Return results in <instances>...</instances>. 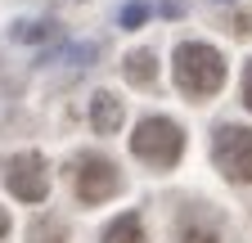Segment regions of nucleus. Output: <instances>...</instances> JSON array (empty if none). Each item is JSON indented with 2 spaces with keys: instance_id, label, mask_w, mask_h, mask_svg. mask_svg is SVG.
Segmentation results:
<instances>
[{
  "instance_id": "1",
  "label": "nucleus",
  "mask_w": 252,
  "mask_h": 243,
  "mask_svg": "<svg viewBox=\"0 0 252 243\" xmlns=\"http://www.w3.org/2000/svg\"><path fill=\"white\" fill-rule=\"evenodd\" d=\"M171 72L189 99H207L225 86V54L207 41H180L171 54Z\"/></svg>"
},
{
  "instance_id": "2",
  "label": "nucleus",
  "mask_w": 252,
  "mask_h": 243,
  "mask_svg": "<svg viewBox=\"0 0 252 243\" xmlns=\"http://www.w3.org/2000/svg\"><path fill=\"white\" fill-rule=\"evenodd\" d=\"M131 153H135L144 167H153V171L176 167L180 153H185V131H180V122L158 117V113H153V117H140L135 131H131Z\"/></svg>"
},
{
  "instance_id": "3",
  "label": "nucleus",
  "mask_w": 252,
  "mask_h": 243,
  "mask_svg": "<svg viewBox=\"0 0 252 243\" xmlns=\"http://www.w3.org/2000/svg\"><path fill=\"white\" fill-rule=\"evenodd\" d=\"M212 162L225 180L252 185V126H234V122L216 126L212 131Z\"/></svg>"
},
{
  "instance_id": "4",
  "label": "nucleus",
  "mask_w": 252,
  "mask_h": 243,
  "mask_svg": "<svg viewBox=\"0 0 252 243\" xmlns=\"http://www.w3.org/2000/svg\"><path fill=\"white\" fill-rule=\"evenodd\" d=\"M0 176H5V189L18 203H45L50 198V167L36 149H18L0 162Z\"/></svg>"
},
{
  "instance_id": "5",
  "label": "nucleus",
  "mask_w": 252,
  "mask_h": 243,
  "mask_svg": "<svg viewBox=\"0 0 252 243\" xmlns=\"http://www.w3.org/2000/svg\"><path fill=\"white\" fill-rule=\"evenodd\" d=\"M117 194H122V171H117V162L104 158V153H86L77 162V198L86 207H99V203H108Z\"/></svg>"
},
{
  "instance_id": "6",
  "label": "nucleus",
  "mask_w": 252,
  "mask_h": 243,
  "mask_svg": "<svg viewBox=\"0 0 252 243\" xmlns=\"http://www.w3.org/2000/svg\"><path fill=\"white\" fill-rule=\"evenodd\" d=\"M122 117H126V108H122V99L113 95V90H99V95L90 99V126H94V135H117Z\"/></svg>"
},
{
  "instance_id": "7",
  "label": "nucleus",
  "mask_w": 252,
  "mask_h": 243,
  "mask_svg": "<svg viewBox=\"0 0 252 243\" xmlns=\"http://www.w3.org/2000/svg\"><path fill=\"white\" fill-rule=\"evenodd\" d=\"M122 72H126V81H131V86L149 90V86L158 81V54H153V50H131V54H126V63H122Z\"/></svg>"
},
{
  "instance_id": "8",
  "label": "nucleus",
  "mask_w": 252,
  "mask_h": 243,
  "mask_svg": "<svg viewBox=\"0 0 252 243\" xmlns=\"http://www.w3.org/2000/svg\"><path fill=\"white\" fill-rule=\"evenodd\" d=\"M104 243H144V221L135 216V212H122L117 221H108Z\"/></svg>"
},
{
  "instance_id": "9",
  "label": "nucleus",
  "mask_w": 252,
  "mask_h": 243,
  "mask_svg": "<svg viewBox=\"0 0 252 243\" xmlns=\"http://www.w3.org/2000/svg\"><path fill=\"white\" fill-rule=\"evenodd\" d=\"M27 243H68V225L59 216H36L27 225Z\"/></svg>"
},
{
  "instance_id": "10",
  "label": "nucleus",
  "mask_w": 252,
  "mask_h": 243,
  "mask_svg": "<svg viewBox=\"0 0 252 243\" xmlns=\"http://www.w3.org/2000/svg\"><path fill=\"white\" fill-rule=\"evenodd\" d=\"M9 36L23 41V45H36V41L59 36V27H54V23H14V32H9Z\"/></svg>"
},
{
  "instance_id": "11",
  "label": "nucleus",
  "mask_w": 252,
  "mask_h": 243,
  "mask_svg": "<svg viewBox=\"0 0 252 243\" xmlns=\"http://www.w3.org/2000/svg\"><path fill=\"white\" fill-rule=\"evenodd\" d=\"M180 243H220L216 225H198L194 216H185L180 221Z\"/></svg>"
},
{
  "instance_id": "12",
  "label": "nucleus",
  "mask_w": 252,
  "mask_h": 243,
  "mask_svg": "<svg viewBox=\"0 0 252 243\" xmlns=\"http://www.w3.org/2000/svg\"><path fill=\"white\" fill-rule=\"evenodd\" d=\"M94 54H99V50H94V45H63L59 54H45L41 59V63H90V59Z\"/></svg>"
},
{
  "instance_id": "13",
  "label": "nucleus",
  "mask_w": 252,
  "mask_h": 243,
  "mask_svg": "<svg viewBox=\"0 0 252 243\" xmlns=\"http://www.w3.org/2000/svg\"><path fill=\"white\" fill-rule=\"evenodd\" d=\"M117 23L126 27V32H135V27H144V23H149V5H144V0H131V5H122Z\"/></svg>"
},
{
  "instance_id": "14",
  "label": "nucleus",
  "mask_w": 252,
  "mask_h": 243,
  "mask_svg": "<svg viewBox=\"0 0 252 243\" xmlns=\"http://www.w3.org/2000/svg\"><path fill=\"white\" fill-rule=\"evenodd\" d=\"M239 99H243V108H252V59H248V68H243V86H239Z\"/></svg>"
},
{
  "instance_id": "15",
  "label": "nucleus",
  "mask_w": 252,
  "mask_h": 243,
  "mask_svg": "<svg viewBox=\"0 0 252 243\" xmlns=\"http://www.w3.org/2000/svg\"><path fill=\"white\" fill-rule=\"evenodd\" d=\"M162 14H167V18H176V14H185V5H180V0H167V5H162Z\"/></svg>"
},
{
  "instance_id": "16",
  "label": "nucleus",
  "mask_w": 252,
  "mask_h": 243,
  "mask_svg": "<svg viewBox=\"0 0 252 243\" xmlns=\"http://www.w3.org/2000/svg\"><path fill=\"white\" fill-rule=\"evenodd\" d=\"M5 234H9V212L0 207V239H5Z\"/></svg>"
}]
</instances>
